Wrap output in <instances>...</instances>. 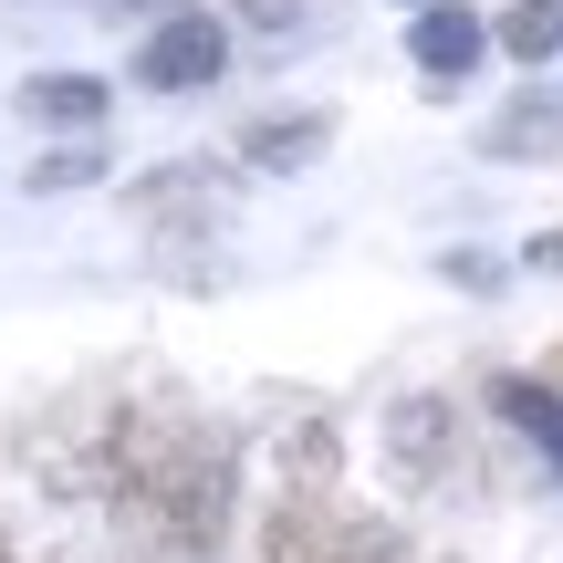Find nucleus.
Listing matches in <instances>:
<instances>
[{
    "label": "nucleus",
    "instance_id": "1",
    "mask_svg": "<svg viewBox=\"0 0 563 563\" xmlns=\"http://www.w3.org/2000/svg\"><path fill=\"white\" fill-rule=\"evenodd\" d=\"M95 490L136 563H220L230 501H241V449L188 407H115L95 439Z\"/></svg>",
    "mask_w": 563,
    "mask_h": 563
},
{
    "label": "nucleus",
    "instance_id": "2",
    "mask_svg": "<svg viewBox=\"0 0 563 563\" xmlns=\"http://www.w3.org/2000/svg\"><path fill=\"white\" fill-rule=\"evenodd\" d=\"M262 563H407L397 522L344 511L334 490H282L262 511Z\"/></svg>",
    "mask_w": 563,
    "mask_h": 563
},
{
    "label": "nucleus",
    "instance_id": "3",
    "mask_svg": "<svg viewBox=\"0 0 563 563\" xmlns=\"http://www.w3.org/2000/svg\"><path fill=\"white\" fill-rule=\"evenodd\" d=\"M220 63H230L220 21H209V11H167L157 32H146V53H136V84H157V95H199Z\"/></svg>",
    "mask_w": 563,
    "mask_h": 563
},
{
    "label": "nucleus",
    "instance_id": "4",
    "mask_svg": "<svg viewBox=\"0 0 563 563\" xmlns=\"http://www.w3.org/2000/svg\"><path fill=\"white\" fill-rule=\"evenodd\" d=\"M125 209H136V230H157V241H209V230L230 220V188L209 178V167H167V178H146Z\"/></svg>",
    "mask_w": 563,
    "mask_h": 563
},
{
    "label": "nucleus",
    "instance_id": "5",
    "mask_svg": "<svg viewBox=\"0 0 563 563\" xmlns=\"http://www.w3.org/2000/svg\"><path fill=\"white\" fill-rule=\"evenodd\" d=\"M481 53H490V32H481V11H460V0H428L418 32H407V63H418L428 84H460Z\"/></svg>",
    "mask_w": 563,
    "mask_h": 563
},
{
    "label": "nucleus",
    "instance_id": "6",
    "mask_svg": "<svg viewBox=\"0 0 563 563\" xmlns=\"http://www.w3.org/2000/svg\"><path fill=\"white\" fill-rule=\"evenodd\" d=\"M490 407H501L532 449H553V470H563V386L553 376H490Z\"/></svg>",
    "mask_w": 563,
    "mask_h": 563
},
{
    "label": "nucleus",
    "instance_id": "7",
    "mask_svg": "<svg viewBox=\"0 0 563 563\" xmlns=\"http://www.w3.org/2000/svg\"><path fill=\"white\" fill-rule=\"evenodd\" d=\"M386 460H397L407 481H439V460H449V407L439 397H407L397 418H386Z\"/></svg>",
    "mask_w": 563,
    "mask_h": 563
},
{
    "label": "nucleus",
    "instance_id": "8",
    "mask_svg": "<svg viewBox=\"0 0 563 563\" xmlns=\"http://www.w3.org/2000/svg\"><path fill=\"white\" fill-rule=\"evenodd\" d=\"M323 146H334V115H262V125L241 136V157H251V167H313Z\"/></svg>",
    "mask_w": 563,
    "mask_h": 563
},
{
    "label": "nucleus",
    "instance_id": "9",
    "mask_svg": "<svg viewBox=\"0 0 563 563\" xmlns=\"http://www.w3.org/2000/svg\"><path fill=\"white\" fill-rule=\"evenodd\" d=\"M21 115H32V125H95L104 115V84L95 74H42L32 95H21Z\"/></svg>",
    "mask_w": 563,
    "mask_h": 563
},
{
    "label": "nucleus",
    "instance_id": "10",
    "mask_svg": "<svg viewBox=\"0 0 563 563\" xmlns=\"http://www.w3.org/2000/svg\"><path fill=\"white\" fill-rule=\"evenodd\" d=\"M490 42H501L511 63H553L563 53V0H522V11L490 21Z\"/></svg>",
    "mask_w": 563,
    "mask_h": 563
},
{
    "label": "nucleus",
    "instance_id": "11",
    "mask_svg": "<svg viewBox=\"0 0 563 563\" xmlns=\"http://www.w3.org/2000/svg\"><path fill=\"white\" fill-rule=\"evenodd\" d=\"M292 490H334V428H292Z\"/></svg>",
    "mask_w": 563,
    "mask_h": 563
},
{
    "label": "nucleus",
    "instance_id": "12",
    "mask_svg": "<svg viewBox=\"0 0 563 563\" xmlns=\"http://www.w3.org/2000/svg\"><path fill=\"white\" fill-rule=\"evenodd\" d=\"M95 178H104L95 146H63V157H42V167H32V188H95Z\"/></svg>",
    "mask_w": 563,
    "mask_h": 563
},
{
    "label": "nucleus",
    "instance_id": "13",
    "mask_svg": "<svg viewBox=\"0 0 563 563\" xmlns=\"http://www.w3.org/2000/svg\"><path fill=\"white\" fill-rule=\"evenodd\" d=\"M543 136H553V115H543V104H522V115L501 125V146H511V157H532V146H543Z\"/></svg>",
    "mask_w": 563,
    "mask_h": 563
},
{
    "label": "nucleus",
    "instance_id": "14",
    "mask_svg": "<svg viewBox=\"0 0 563 563\" xmlns=\"http://www.w3.org/2000/svg\"><path fill=\"white\" fill-rule=\"evenodd\" d=\"M241 21H262V32H292V21H302V0H241Z\"/></svg>",
    "mask_w": 563,
    "mask_h": 563
},
{
    "label": "nucleus",
    "instance_id": "15",
    "mask_svg": "<svg viewBox=\"0 0 563 563\" xmlns=\"http://www.w3.org/2000/svg\"><path fill=\"white\" fill-rule=\"evenodd\" d=\"M532 272H563V230H543V241H532Z\"/></svg>",
    "mask_w": 563,
    "mask_h": 563
},
{
    "label": "nucleus",
    "instance_id": "16",
    "mask_svg": "<svg viewBox=\"0 0 563 563\" xmlns=\"http://www.w3.org/2000/svg\"><path fill=\"white\" fill-rule=\"evenodd\" d=\"M125 11H178V0H125Z\"/></svg>",
    "mask_w": 563,
    "mask_h": 563
},
{
    "label": "nucleus",
    "instance_id": "17",
    "mask_svg": "<svg viewBox=\"0 0 563 563\" xmlns=\"http://www.w3.org/2000/svg\"><path fill=\"white\" fill-rule=\"evenodd\" d=\"M0 563H21V553H11V532H0Z\"/></svg>",
    "mask_w": 563,
    "mask_h": 563
},
{
    "label": "nucleus",
    "instance_id": "18",
    "mask_svg": "<svg viewBox=\"0 0 563 563\" xmlns=\"http://www.w3.org/2000/svg\"><path fill=\"white\" fill-rule=\"evenodd\" d=\"M553 386H563V355H553Z\"/></svg>",
    "mask_w": 563,
    "mask_h": 563
}]
</instances>
